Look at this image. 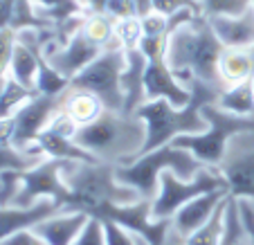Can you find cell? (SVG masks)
<instances>
[{
    "mask_svg": "<svg viewBox=\"0 0 254 245\" xmlns=\"http://www.w3.org/2000/svg\"><path fill=\"white\" fill-rule=\"evenodd\" d=\"M5 79H7V74H2V77H0V95H2V88H5Z\"/></svg>",
    "mask_w": 254,
    "mask_h": 245,
    "instance_id": "cell-41",
    "label": "cell"
},
{
    "mask_svg": "<svg viewBox=\"0 0 254 245\" xmlns=\"http://www.w3.org/2000/svg\"><path fill=\"white\" fill-rule=\"evenodd\" d=\"M36 146L41 149V153L45 158H54V160H63V162H101L97 160L90 151L81 149V146L74 142V135L63 133L61 128L50 122V126L39 135L36 139Z\"/></svg>",
    "mask_w": 254,
    "mask_h": 245,
    "instance_id": "cell-17",
    "label": "cell"
},
{
    "mask_svg": "<svg viewBox=\"0 0 254 245\" xmlns=\"http://www.w3.org/2000/svg\"><path fill=\"white\" fill-rule=\"evenodd\" d=\"M0 144L14 146V122H11V117H0Z\"/></svg>",
    "mask_w": 254,
    "mask_h": 245,
    "instance_id": "cell-39",
    "label": "cell"
},
{
    "mask_svg": "<svg viewBox=\"0 0 254 245\" xmlns=\"http://www.w3.org/2000/svg\"><path fill=\"white\" fill-rule=\"evenodd\" d=\"M86 14H106L108 0H79Z\"/></svg>",
    "mask_w": 254,
    "mask_h": 245,
    "instance_id": "cell-40",
    "label": "cell"
},
{
    "mask_svg": "<svg viewBox=\"0 0 254 245\" xmlns=\"http://www.w3.org/2000/svg\"><path fill=\"white\" fill-rule=\"evenodd\" d=\"M202 117L207 122V130L193 135H180L171 144L187 149L205 167H221L225 162L230 137L254 133V117L232 115V113H225L223 108H218V104H207L202 108Z\"/></svg>",
    "mask_w": 254,
    "mask_h": 245,
    "instance_id": "cell-6",
    "label": "cell"
},
{
    "mask_svg": "<svg viewBox=\"0 0 254 245\" xmlns=\"http://www.w3.org/2000/svg\"><path fill=\"white\" fill-rule=\"evenodd\" d=\"M63 167H65L63 160L45 158L36 167L27 169L23 173V187H20V193L14 205L29 207L43 198H50V200L59 202L61 209H67L72 193L63 178Z\"/></svg>",
    "mask_w": 254,
    "mask_h": 245,
    "instance_id": "cell-10",
    "label": "cell"
},
{
    "mask_svg": "<svg viewBox=\"0 0 254 245\" xmlns=\"http://www.w3.org/2000/svg\"><path fill=\"white\" fill-rule=\"evenodd\" d=\"M59 212H61V205L50 200V198H43V200L34 202L29 207H0V241H5L7 236L16 234L20 230H32L41 221H45V218L54 216Z\"/></svg>",
    "mask_w": 254,
    "mask_h": 245,
    "instance_id": "cell-15",
    "label": "cell"
},
{
    "mask_svg": "<svg viewBox=\"0 0 254 245\" xmlns=\"http://www.w3.org/2000/svg\"><path fill=\"white\" fill-rule=\"evenodd\" d=\"M146 126L137 115L104 111L92 124L81 126L74 135L81 149L108 164H128L142 153Z\"/></svg>",
    "mask_w": 254,
    "mask_h": 245,
    "instance_id": "cell-3",
    "label": "cell"
},
{
    "mask_svg": "<svg viewBox=\"0 0 254 245\" xmlns=\"http://www.w3.org/2000/svg\"><path fill=\"white\" fill-rule=\"evenodd\" d=\"M0 245H48L34 230H20L16 234L7 236L5 241H0Z\"/></svg>",
    "mask_w": 254,
    "mask_h": 245,
    "instance_id": "cell-38",
    "label": "cell"
},
{
    "mask_svg": "<svg viewBox=\"0 0 254 245\" xmlns=\"http://www.w3.org/2000/svg\"><path fill=\"white\" fill-rule=\"evenodd\" d=\"M25 171H5L0 173V207H9L16 202L23 187Z\"/></svg>",
    "mask_w": 254,
    "mask_h": 245,
    "instance_id": "cell-31",
    "label": "cell"
},
{
    "mask_svg": "<svg viewBox=\"0 0 254 245\" xmlns=\"http://www.w3.org/2000/svg\"><path fill=\"white\" fill-rule=\"evenodd\" d=\"M227 198H230L227 189H218V191H209V193H202V196L193 198V200H189L187 205L180 207L176 212V216L171 218V227L183 236V239H187L189 234L200 230V227L214 216L216 209H218Z\"/></svg>",
    "mask_w": 254,
    "mask_h": 245,
    "instance_id": "cell-14",
    "label": "cell"
},
{
    "mask_svg": "<svg viewBox=\"0 0 254 245\" xmlns=\"http://www.w3.org/2000/svg\"><path fill=\"white\" fill-rule=\"evenodd\" d=\"M252 9H254V0H252Z\"/></svg>",
    "mask_w": 254,
    "mask_h": 245,
    "instance_id": "cell-43",
    "label": "cell"
},
{
    "mask_svg": "<svg viewBox=\"0 0 254 245\" xmlns=\"http://www.w3.org/2000/svg\"><path fill=\"white\" fill-rule=\"evenodd\" d=\"M45 160L41 151H20L16 146L0 144V173L5 171H27Z\"/></svg>",
    "mask_w": 254,
    "mask_h": 245,
    "instance_id": "cell-26",
    "label": "cell"
},
{
    "mask_svg": "<svg viewBox=\"0 0 254 245\" xmlns=\"http://www.w3.org/2000/svg\"><path fill=\"white\" fill-rule=\"evenodd\" d=\"M126 67V52L122 48H108L88 67L70 81V88L88 90L99 97L106 111L124 113V92H122V72Z\"/></svg>",
    "mask_w": 254,
    "mask_h": 245,
    "instance_id": "cell-8",
    "label": "cell"
},
{
    "mask_svg": "<svg viewBox=\"0 0 254 245\" xmlns=\"http://www.w3.org/2000/svg\"><path fill=\"white\" fill-rule=\"evenodd\" d=\"M144 36L142 18L139 16H126L115 20V41L122 50H135Z\"/></svg>",
    "mask_w": 254,
    "mask_h": 245,
    "instance_id": "cell-29",
    "label": "cell"
},
{
    "mask_svg": "<svg viewBox=\"0 0 254 245\" xmlns=\"http://www.w3.org/2000/svg\"><path fill=\"white\" fill-rule=\"evenodd\" d=\"M216 104H218V108H223L225 113H232V115L254 117V79L223 88Z\"/></svg>",
    "mask_w": 254,
    "mask_h": 245,
    "instance_id": "cell-23",
    "label": "cell"
},
{
    "mask_svg": "<svg viewBox=\"0 0 254 245\" xmlns=\"http://www.w3.org/2000/svg\"><path fill=\"white\" fill-rule=\"evenodd\" d=\"M187 88L191 90V101L187 106L178 108L167 99H155L142 104L139 111L135 113L146 126V139H144L142 153H149V151L160 149L164 144H171L180 135H193L207 130L202 108L207 104H216L223 88L209 86V83L198 81V79H191L187 83Z\"/></svg>",
    "mask_w": 254,
    "mask_h": 245,
    "instance_id": "cell-1",
    "label": "cell"
},
{
    "mask_svg": "<svg viewBox=\"0 0 254 245\" xmlns=\"http://www.w3.org/2000/svg\"><path fill=\"white\" fill-rule=\"evenodd\" d=\"M70 88V79H65L59 70H54L50 65V61L45 57H41V65H39V74H36V92L39 95H52L59 97Z\"/></svg>",
    "mask_w": 254,
    "mask_h": 245,
    "instance_id": "cell-28",
    "label": "cell"
},
{
    "mask_svg": "<svg viewBox=\"0 0 254 245\" xmlns=\"http://www.w3.org/2000/svg\"><path fill=\"white\" fill-rule=\"evenodd\" d=\"M63 178L70 187V207L90 216L92 209L101 205H126L139 200L135 189L117 180L115 164L108 162H65Z\"/></svg>",
    "mask_w": 254,
    "mask_h": 245,
    "instance_id": "cell-4",
    "label": "cell"
},
{
    "mask_svg": "<svg viewBox=\"0 0 254 245\" xmlns=\"http://www.w3.org/2000/svg\"><path fill=\"white\" fill-rule=\"evenodd\" d=\"M34 95H36L34 90L25 88L23 83H18L14 77L7 74L5 88H2V95H0V117H11L25 101L32 99Z\"/></svg>",
    "mask_w": 254,
    "mask_h": 245,
    "instance_id": "cell-27",
    "label": "cell"
},
{
    "mask_svg": "<svg viewBox=\"0 0 254 245\" xmlns=\"http://www.w3.org/2000/svg\"><path fill=\"white\" fill-rule=\"evenodd\" d=\"M144 92H146V101L167 99L178 108L187 106L191 101V90L176 77L167 61H149L146 77H144Z\"/></svg>",
    "mask_w": 254,
    "mask_h": 245,
    "instance_id": "cell-13",
    "label": "cell"
},
{
    "mask_svg": "<svg viewBox=\"0 0 254 245\" xmlns=\"http://www.w3.org/2000/svg\"><path fill=\"white\" fill-rule=\"evenodd\" d=\"M151 207H153V200L139 198V200L126 202V205H101L92 209L90 216L99 218V221L117 223L126 232L137 236L144 245H164V239L171 227V218L155 221Z\"/></svg>",
    "mask_w": 254,
    "mask_h": 245,
    "instance_id": "cell-9",
    "label": "cell"
},
{
    "mask_svg": "<svg viewBox=\"0 0 254 245\" xmlns=\"http://www.w3.org/2000/svg\"><path fill=\"white\" fill-rule=\"evenodd\" d=\"M65 95V92H63ZM63 95H36L27 99L18 111L11 115L14 122V146L20 151H41L36 146V139L50 126V122L57 117L63 106Z\"/></svg>",
    "mask_w": 254,
    "mask_h": 245,
    "instance_id": "cell-11",
    "label": "cell"
},
{
    "mask_svg": "<svg viewBox=\"0 0 254 245\" xmlns=\"http://www.w3.org/2000/svg\"><path fill=\"white\" fill-rule=\"evenodd\" d=\"M2 74H7V67H2V65H0V77H2Z\"/></svg>",
    "mask_w": 254,
    "mask_h": 245,
    "instance_id": "cell-42",
    "label": "cell"
},
{
    "mask_svg": "<svg viewBox=\"0 0 254 245\" xmlns=\"http://www.w3.org/2000/svg\"><path fill=\"white\" fill-rule=\"evenodd\" d=\"M137 50L146 57V61H167L169 52V34H158V36H142Z\"/></svg>",
    "mask_w": 254,
    "mask_h": 245,
    "instance_id": "cell-32",
    "label": "cell"
},
{
    "mask_svg": "<svg viewBox=\"0 0 254 245\" xmlns=\"http://www.w3.org/2000/svg\"><path fill=\"white\" fill-rule=\"evenodd\" d=\"M225 207H227V200L216 209V214L200 230H196L193 234H189L185 239V245H221L223 232H225Z\"/></svg>",
    "mask_w": 254,
    "mask_h": 245,
    "instance_id": "cell-25",
    "label": "cell"
},
{
    "mask_svg": "<svg viewBox=\"0 0 254 245\" xmlns=\"http://www.w3.org/2000/svg\"><path fill=\"white\" fill-rule=\"evenodd\" d=\"M106 14L111 16V18L120 20V18H126V16H139V11H137V2L135 0H108Z\"/></svg>",
    "mask_w": 254,
    "mask_h": 245,
    "instance_id": "cell-36",
    "label": "cell"
},
{
    "mask_svg": "<svg viewBox=\"0 0 254 245\" xmlns=\"http://www.w3.org/2000/svg\"><path fill=\"white\" fill-rule=\"evenodd\" d=\"M90 221L86 212L79 209H61L59 214L41 221L36 227H32L48 245H74L79 234L83 232L86 223Z\"/></svg>",
    "mask_w": 254,
    "mask_h": 245,
    "instance_id": "cell-16",
    "label": "cell"
},
{
    "mask_svg": "<svg viewBox=\"0 0 254 245\" xmlns=\"http://www.w3.org/2000/svg\"><path fill=\"white\" fill-rule=\"evenodd\" d=\"M104 223V234H106V245H137V236L126 232L113 221H101Z\"/></svg>",
    "mask_w": 254,
    "mask_h": 245,
    "instance_id": "cell-35",
    "label": "cell"
},
{
    "mask_svg": "<svg viewBox=\"0 0 254 245\" xmlns=\"http://www.w3.org/2000/svg\"><path fill=\"white\" fill-rule=\"evenodd\" d=\"M218 189H227V180L223 176L221 167H205L191 180H183L173 171H164L160 176V187L153 198L151 214H153L155 221L173 218L178 209L185 207L189 200L202 196V193L218 191Z\"/></svg>",
    "mask_w": 254,
    "mask_h": 245,
    "instance_id": "cell-7",
    "label": "cell"
},
{
    "mask_svg": "<svg viewBox=\"0 0 254 245\" xmlns=\"http://www.w3.org/2000/svg\"><path fill=\"white\" fill-rule=\"evenodd\" d=\"M101 52H104V48L92 43L81 29H79L74 36H70L63 45L52 41V43H48L43 48V57L50 61V65H52L54 70H59V72L65 79H70V81L81 72L83 67L90 65Z\"/></svg>",
    "mask_w": 254,
    "mask_h": 245,
    "instance_id": "cell-12",
    "label": "cell"
},
{
    "mask_svg": "<svg viewBox=\"0 0 254 245\" xmlns=\"http://www.w3.org/2000/svg\"><path fill=\"white\" fill-rule=\"evenodd\" d=\"M74 245H106V234H104V223L99 218L90 216V221L86 223L83 232L79 234V239L74 241Z\"/></svg>",
    "mask_w": 254,
    "mask_h": 245,
    "instance_id": "cell-33",
    "label": "cell"
},
{
    "mask_svg": "<svg viewBox=\"0 0 254 245\" xmlns=\"http://www.w3.org/2000/svg\"><path fill=\"white\" fill-rule=\"evenodd\" d=\"M221 171L227 180V191L236 200H254V153H243L232 162H223Z\"/></svg>",
    "mask_w": 254,
    "mask_h": 245,
    "instance_id": "cell-21",
    "label": "cell"
},
{
    "mask_svg": "<svg viewBox=\"0 0 254 245\" xmlns=\"http://www.w3.org/2000/svg\"><path fill=\"white\" fill-rule=\"evenodd\" d=\"M239 212H241V223L245 230V239L250 245H254V205L252 200H239Z\"/></svg>",
    "mask_w": 254,
    "mask_h": 245,
    "instance_id": "cell-37",
    "label": "cell"
},
{
    "mask_svg": "<svg viewBox=\"0 0 254 245\" xmlns=\"http://www.w3.org/2000/svg\"><path fill=\"white\" fill-rule=\"evenodd\" d=\"M221 52L223 43L216 39L209 20L200 16V18L171 32L167 63L185 86L191 79H198V81H205L209 86L225 88L218 77Z\"/></svg>",
    "mask_w": 254,
    "mask_h": 245,
    "instance_id": "cell-2",
    "label": "cell"
},
{
    "mask_svg": "<svg viewBox=\"0 0 254 245\" xmlns=\"http://www.w3.org/2000/svg\"><path fill=\"white\" fill-rule=\"evenodd\" d=\"M218 77L223 86H236L254 79V48H223L218 59Z\"/></svg>",
    "mask_w": 254,
    "mask_h": 245,
    "instance_id": "cell-20",
    "label": "cell"
},
{
    "mask_svg": "<svg viewBox=\"0 0 254 245\" xmlns=\"http://www.w3.org/2000/svg\"><path fill=\"white\" fill-rule=\"evenodd\" d=\"M202 16H241L248 9H252V0H200Z\"/></svg>",
    "mask_w": 254,
    "mask_h": 245,
    "instance_id": "cell-30",
    "label": "cell"
},
{
    "mask_svg": "<svg viewBox=\"0 0 254 245\" xmlns=\"http://www.w3.org/2000/svg\"><path fill=\"white\" fill-rule=\"evenodd\" d=\"M81 32L104 50L120 48V43L115 41V18H111L108 14H86Z\"/></svg>",
    "mask_w": 254,
    "mask_h": 245,
    "instance_id": "cell-24",
    "label": "cell"
},
{
    "mask_svg": "<svg viewBox=\"0 0 254 245\" xmlns=\"http://www.w3.org/2000/svg\"><path fill=\"white\" fill-rule=\"evenodd\" d=\"M205 169V164L176 144H164L149 153H142L128 164H115V176L122 184L135 189L139 198L153 200L160 187V176L164 171H173L178 178L191 180Z\"/></svg>",
    "mask_w": 254,
    "mask_h": 245,
    "instance_id": "cell-5",
    "label": "cell"
},
{
    "mask_svg": "<svg viewBox=\"0 0 254 245\" xmlns=\"http://www.w3.org/2000/svg\"><path fill=\"white\" fill-rule=\"evenodd\" d=\"M63 113L70 115V120L81 128L88 126L106 111L99 97H95L88 90H79V88H67L63 95Z\"/></svg>",
    "mask_w": 254,
    "mask_h": 245,
    "instance_id": "cell-22",
    "label": "cell"
},
{
    "mask_svg": "<svg viewBox=\"0 0 254 245\" xmlns=\"http://www.w3.org/2000/svg\"><path fill=\"white\" fill-rule=\"evenodd\" d=\"M139 18H142L144 36H158V34H169L171 36V32H169V18L164 14L151 9L149 14L139 16Z\"/></svg>",
    "mask_w": 254,
    "mask_h": 245,
    "instance_id": "cell-34",
    "label": "cell"
},
{
    "mask_svg": "<svg viewBox=\"0 0 254 245\" xmlns=\"http://www.w3.org/2000/svg\"><path fill=\"white\" fill-rule=\"evenodd\" d=\"M126 52V67L122 72V92H124V113L135 115L142 104H146V92H144V77H146V57L135 50Z\"/></svg>",
    "mask_w": 254,
    "mask_h": 245,
    "instance_id": "cell-18",
    "label": "cell"
},
{
    "mask_svg": "<svg viewBox=\"0 0 254 245\" xmlns=\"http://www.w3.org/2000/svg\"><path fill=\"white\" fill-rule=\"evenodd\" d=\"M207 20L223 48H254V9L241 16H214Z\"/></svg>",
    "mask_w": 254,
    "mask_h": 245,
    "instance_id": "cell-19",
    "label": "cell"
}]
</instances>
